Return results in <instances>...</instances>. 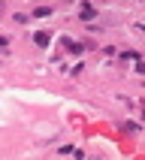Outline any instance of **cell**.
<instances>
[{
  "label": "cell",
  "mask_w": 145,
  "mask_h": 160,
  "mask_svg": "<svg viewBox=\"0 0 145 160\" xmlns=\"http://www.w3.org/2000/svg\"><path fill=\"white\" fill-rule=\"evenodd\" d=\"M142 118H145V112H142Z\"/></svg>",
  "instance_id": "obj_7"
},
{
  "label": "cell",
  "mask_w": 145,
  "mask_h": 160,
  "mask_svg": "<svg viewBox=\"0 0 145 160\" xmlns=\"http://www.w3.org/2000/svg\"><path fill=\"white\" fill-rule=\"evenodd\" d=\"M33 15H36V18H45V15H52V6H39V9L33 12Z\"/></svg>",
  "instance_id": "obj_3"
},
{
  "label": "cell",
  "mask_w": 145,
  "mask_h": 160,
  "mask_svg": "<svg viewBox=\"0 0 145 160\" xmlns=\"http://www.w3.org/2000/svg\"><path fill=\"white\" fill-rule=\"evenodd\" d=\"M33 39H36V45H42V48L48 45V33H45V30H39V33H36Z\"/></svg>",
  "instance_id": "obj_2"
},
{
  "label": "cell",
  "mask_w": 145,
  "mask_h": 160,
  "mask_svg": "<svg viewBox=\"0 0 145 160\" xmlns=\"http://www.w3.org/2000/svg\"><path fill=\"white\" fill-rule=\"evenodd\" d=\"M139 72H145V63H139Z\"/></svg>",
  "instance_id": "obj_6"
},
{
  "label": "cell",
  "mask_w": 145,
  "mask_h": 160,
  "mask_svg": "<svg viewBox=\"0 0 145 160\" xmlns=\"http://www.w3.org/2000/svg\"><path fill=\"white\" fill-rule=\"evenodd\" d=\"M6 45H9V39H6V36H0V48H6Z\"/></svg>",
  "instance_id": "obj_5"
},
{
  "label": "cell",
  "mask_w": 145,
  "mask_h": 160,
  "mask_svg": "<svg viewBox=\"0 0 145 160\" xmlns=\"http://www.w3.org/2000/svg\"><path fill=\"white\" fill-rule=\"evenodd\" d=\"M67 48H70V52H76V54L82 52V45H76V42H72V39H67Z\"/></svg>",
  "instance_id": "obj_4"
},
{
  "label": "cell",
  "mask_w": 145,
  "mask_h": 160,
  "mask_svg": "<svg viewBox=\"0 0 145 160\" xmlns=\"http://www.w3.org/2000/svg\"><path fill=\"white\" fill-rule=\"evenodd\" d=\"M82 18H85V21H91V18L97 15V12H94V6H91V3H85V6H82V12H79Z\"/></svg>",
  "instance_id": "obj_1"
}]
</instances>
